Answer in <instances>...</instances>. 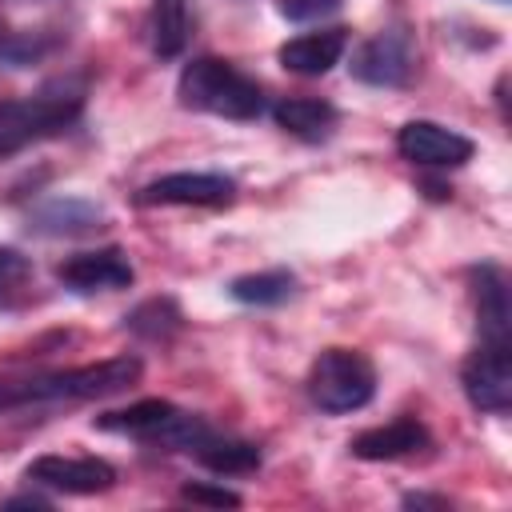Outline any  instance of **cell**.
Segmentation results:
<instances>
[{
  "label": "cell",
  "instance_id": "6da1fadb",
  "mask_svg": "<svg viewBox=\"0 0 512 512\" xmlns=\"http://www.w3.org/2000/svg\"><path fill=\"white\" fill-rule=\"evenodd\" d=\"M144 364L140 356H108L96 364L80 368H56V372H36L24 380H0V416L20 412V408H44V404H80V400H100L112 392H124L140 380Z\"/></svg>",
  "mask_w": 512,
  "mask_h": 512
},
{
  "label": "cell",
  "instance_id": "7a4b0ae2",
  "mask_svg": "<svg viewBox=\"0 0 512 512\" xmlns=\"http://www.w3.org/2000/svg\"><path fill=\"white\" fill-rule=\"evenodd\" d=\"M176 100L192 112H208L220 120H256L268 108L264 88L220 56L188 60L176 80Z\"/></svg>",
  "mask_w": 512,
  "mask_h": 512
},
{
  "label": "cell",
  "instance_id": "3957f363",
  "mask_svg": "<svg viewBox=\"0 0 512 512\" xmlns=\"http://www.w3.org/2000/svg\"><path fill=\"white\" fill-rule=\"evenodd\" d=\"M84 112V92L72 84H52L28 96H12L0 100V160L60 136L64 128H72Z\"/></svg>",
  "mask_w": 512,
  "mask_h": 512
},
{
  "label": "cell",
  "instance_id": "277c9868",
  "mask_svg": "<svg viewBox=\"0 0 512 512\" xmlns=\"http://www.w3.org/2000/svg\"><path fill=\"white\" fill-rule=\"evenodd\" d=\"M308 396L320 412H360L376 396V368L356 348H324L308 368Z\"/></svg>",
  "mask_w": 512,
  "mask_h": 512
},
{
  "label": "cell",
  "instance_id": "5b68a950",
  "mask_svg": "<svg viewBox=\"0 0 512 512\" xmlns=\"http://www.w3.org/2000/svg\"><path fill=\"white\" fill-rule=\"evenodd\" d=\"M352 76L360 84H372V88H404L416 72V40L408 28L392 24V28H380L372 32L356 52H352Z\"/></svg>",
  "mask_w": 512,
  "mask_h": 512
},
{
  "label": "cell",
  "instance_id": "8992f818",
  "mask_svg": "<svg viewBox=\"0 0 512 512\" xmlns=\"http://www.w3.org/2000/svg\"><path fill=\"white\" fill-rule=\"evenodd\" d=\"M512 344H488L480 340L464 364H460V384H464V396L476 412H488V416H508L512 408Z\"/></svg>",
  "mask_w": 512,
  "mask_h": 512
},
{
  "label": "cell",
  "instance_id": "52a82bcc",
  "mask_svg": "<svg viewBox=\"0 0 512 512\" xmlns=\"http://www.w3.org/2000/svg\"><path fill=\"white\" fill-rule=\"evenodd\" d=\"M140 208L160 204H196V208H224L236 200V180L224 172H168L152 184H144L132 196Z\"/></svg>",
  "mask_w": 512,
  "mask_h": 512
},
{
  "label": "cell",
  "instance_id": "ba28073f",
  "mask_svg": "<svg viewBox=\"0 0 512 512\" xmlns=\"http://www.w3.org/2000/svg\"><path fill=\"white\" fill-rule=\"evenodd\" d=\"M24 476L40 488H52V492H64V496H96V492H108L116 484V468L100 456H36Z\"/></svg>",
  "mask_w": 512,
  "mask_h": 512
},
{
  "label": "cell",
  "instance_id": "9c48e42d",
  "mask_svg": "<svg viewBox=\"0 0 512 512\" xmlns=\"http://www.w3.org/2000/svg\"><path fill=\"white\" fill-rule=\"evenodd\" d=\"M396 152L416 168H460L472 160L476 144L464 132L444 128L436 120H408L396 132Z\"/></svg>",
  "mask_w": 512,
  "mask_h": 512
},
{
  "label": "cell",
  "instance_id": "30bf717a",
  "mask_svg": "<svg viewBox=\"0 0 512 512\" xmlns=\"http://www.w3.org/2000/svg\"><path fill=\"white\" fill-rule=\"evenodd\" d=\"M56 280L76 292V296H92V292H116L128 288L136 280L132 260L124 256V248H92V252H76L56 268Z\"/></svg>",
  "mask_w": 512,
  "mask_h": 512
},
{
  "label": "cell",
  "instance_id": "8fae6325",
  "mask_svg": "<svg viewBox=\"0 0 512 512\" xmlns=\"http://www.w3.org/2000/svg\"><path fill=\"white\" fill-rule=\"evenodd\" d=\"M344 52H348V28H316L284 40L276 60L292 76H324L340 64Z\"/></svg>",
  "mask_w": 512,
  "mask_h": 512
},
{
  "label": "cell",
  "instance_id": "7c38bea8",
  "mask_svg": "<svg viewBox=\"0 0 512 512\" xmlns=\"http://www.w3.org/2000/svg\"><path fill=\"white\" fill-rule=\"evenodd\" d=\"M432 444L428 428L416 420V416H396L388 424H376V428H364L352 436V456L356 460H400V456H416Z\"/></svg>",
  "mask_w": 512,
  "mask_h": 512
},
{
  "label": "cell",
  "instance_id": "4fadbf2b",
  "mask_svg": "<svg viewBox=\"0 0 512 512\" xmlns=\"http://www.w3.org/2000/svg\"><path fill=\"white\" fill-rule=\"evenodd\" d=\"M476 320H480V340L508 344V324H512L508 280H504V272L496 264H480L476 268Z\"/></svg>",
  "mask_w": 512,
  "mask_h": 512
},
{
  "label": "cell",
  "instance_id": "5bb4252c",
  "mask_svg": "<svg viewBox=\"0 0 512 512\" xmlns=\"http://www.w3.org/2000/svg\"><path fill=\"white\" fill-rule=\"evenodd\" d=\"M188 36H192L188 0H152V12H148V40H152V52H156L160 60H176V56L188 48Z\"/></svg>",
  "mask_w": 512,
  "mask_h": 512
},
{
  "label": "cell",
  "instance_id": "9a60e30c",
  "mask_svg": "<svg viewBox=\"0 0 512 512\" xmlns=\"http://www.w3.org/2000/svg\"><path fill=\"white\" fill-rule=\"evenodd\" d=\"M272 120L300 140H324L336 128V108L320 96H288L272 108Z\"/></svg>",
  "mask_w": 512,
  "mask_h": 512
},
{
  "label": "cell",
  "instance_id": "2e32d148",
  "mask_svg": "<svg viewBox=\"0 0 512 512\" xmlns=\"http://www.w3.org/2000/svg\"><path fill=\"white\" fill-rule=\"evenodd\" d=\"M192 456H196L208 472H216V476H244V472H256V468H260V448H256V444L220 436L216 428L192 448Z\"/></svg>",
  "mask_w": 512,
  "mask_h": 512
},
{
  "label": "cell",
  "instance_id": "e0dca14e",
  "mask_svg": "<svg viewBox=\"0 0 512 512\" xmlns=\"http://www.w3.org/2000/svg\"><path fill=\"white\" fill-rule=\"evenodd\" d=\"M292 292H296V276L284 272V268L248 272V276H236V280L228 284V296H232V300H240V304H256V308L284 304Z\"/></svg>",
  "mask_w": 512,
  "mask_h": 512
},
{
  "label": "cell",
  "instance_id": "ac0fdd59",
  "mask_svg": "<svg viewBox=\"0 0 512 512\" xmlns=\"http://www.w3.org/2000/svg\"><path fill=\"white\" fill-rule=\"evenodd\" d=\"M100 220H104V212L84 204V200H52L48 208L36 212V228L52 232V236H60V232H68V236L72 232H88V228H100Z\"/></svg>",
  "mask_w": 512,
  "mask_h": 512
},
{
  "label": "cell",
  "instance_id": "d6986e66",
  "mask_svg": "<svg viewBox=\"0 0 512 512\" xmlns=\"http://www.w3.org/2000/svg\"><path fill=\"white\" fill-rule=\"evenodd\" d=\"M180 308H176V300H168V296H152V300H144L140 308H132L128 316H124V324H128V332H136V336H144V340H168L176 328H180Z\"/></svg>",
  "mask_w": 512,
  "mask_h": 512
},
{
  "label": "cell",
  "instance_id": "ffe728a7",
  "mask_svg": "<svg viewBox=\"0 0 512 512\" xmlns=\"http://www.w3.org/2000/svg\"><path fill=\"white\" fill-rule=\"evenodd\" d=\"M28 260L16 252V248H0V300H8V296H16L20 288H24V280H28Z\"/></svg>",
  "mask_w": 512,
  "mask_h": 512
},
{
  "label": "cell",
  "instance_id": "44dd1931",
  "mask_svg": "<svg viewBox=\"0 0 512 512\" xmlns=\"http://www.w3.org/2000/svg\"><path fill=\"white\" fill-rule=\"evenodd\" d=\"M180 496L192 504H212V508H236L240 504V496L232 488H216V484H184Z\"/></svg>",
  "mask_w": 512,
  "mask_h": 512
},
{
  "label": "cell",
  "instance_id": "7402d4cb",
  "mask_svg": "<svg viewBox=\"0 0 512 512\" xmlns=\"http://www.w3.org/2000/svg\"><path fill=\"white\" fill-rule=\"evenodd\" d=\"M336 8H340V0H280V16L284 20H296V24L320 20V16L336 12Z\"/></svg>",
  "mask_w": 512,
  "mask_h": 512
},
{
  "label": "cell",
  "instance_id": "603a6c76",
  "mask_svg": "<svg viewBox=\"0 0 512 512\" xmlns=\"http://www.w3.org/2000/svg\"><path fill=\"white\" fill-rule=\"evenodd\" d=\"M28 504H32V508H44L48 500H40V496H12L4 508H28Z\"/></svg>",
  "mask_w": 512,
  "mask_h": 512
}]
</instances>
